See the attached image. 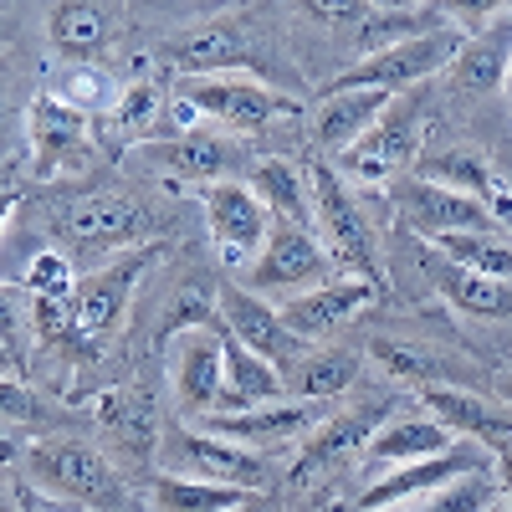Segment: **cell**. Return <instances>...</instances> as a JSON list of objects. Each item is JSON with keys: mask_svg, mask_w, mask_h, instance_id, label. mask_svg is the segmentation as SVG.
<instances>
[{"mask_svg": "<svg viewBox=\"0 0 512 512\" xmlns=\"http://www.w3.org/2000/svg\"><path fill=\"white\" fill-rule=\"evenodd\" d=\"M384 410H390V400H364V405H354V410H344V415H328L318 431L303 441V451H297L292 482L313 487V477H333L354 451H364V446L374 441Z\"/></svg>", "mask_w": 512, "mask_h": 512, "instance_id": "44dd1931", "label": "cell"}, {"mask_svg": "<svg viewBox=\"0 0 512 512\" xmlns=\"http://www.w3.org/2000/svg\"><path fill=\"white\" fill-rule=\"evenodd\" d=\"M21 292L26 297H52V303H72V292H77V267L67 262L62 251H36L26 272H21Z\"/></svg>", "mask_w": 512, "mask_h": 512, "instance_id": "74e56055", "label": "cell"}, {"mask_svg": "<svg viewBox=\"0 0 512 512\" xmlns=\"http://www.w3.org/2000/svg\"><path fill=\"white\" fill-rule=\"evenodd\" d=\"M384 108H390V93H374V88L323 93V103L313 108V139H318V149L349 154L369 128L384 118Z\"/></svg>", "mask_w": 512, "mask_h": 512, "instance_id": "484cf974", "label": "cell"}, {"mask_svg": "<svg viewBox=\"0 0 512 512\" xmlns=\"http://www.w3.org/2000/svg\"><path fill=\"white\" fill-rule=\"evenodd\" d=\"M21 472L36 492H47L57 502L93 507V512H123V477L103 446L72 441V436H41V441H26Z\"/></svg>", "mask_w": 512, "mask_h": 512, "instance_id": "7a4b0ae2", "label": "cell"}, {"mask_svg": "<svg viewBox=\"0 0 512 512\" xmlns=\"http://www.w3.org/2000/svg\"><path fill=\"white\" fill-rule=\"evenodd\" d=\"M374 297H379V287H369V282L333 277V282H323V287H313L303 297H292V303H282L277 313H282L287 333H297L303 344H318V338L338 333V323H349L359 308H369Z\"/></svg>", "mask_w": 512, "mask_h": 512, "instance_id": "d4e9b609", "label": "cell"}, {"mask_svg": "<svg viewBox=\"0 0 512 512\" xmlns=\"http://www.w3.org/2000/svg\"><path fill=\"white\" fill-rule=\"evenodd\" d=\"M0 512H21V492L11 487V472L0 466Z\"/></svg>", "mask_w": 512, "mask_h": 512, "instance_id": "7bdbcfd3", "label": "cell"}, {"mask_svg": "<svg viewBox=\"0 0 512 512\" xmlns=\"http://www.w3.org/2000/svg\"><path fill=\"white\" fill-rule=\"evenodd\" d=\"M451 446H456V436H446L436 420H420V415L390 420V425H379L374 441L364 446V472H369V477H374V472H395V466L441 456V451H451Z\"/></svg>", "mask_w": 512, "mask_h": 512, "instance_id": "83f0119b", "label": "cell"}, {"mask_svg": "<svg viewBox=\"0 0 512 512\" xmlns=\"http://www.w3.org/2000/svg\"><path fill=\"white\" fill-rule=\"evenodd\" d=\"M0 118H6V113H0Z\"/></svg>", "mask_w": 512, "mask_h": 512, "instance_id": "816d5d0a", "label": "cell"}, {"mask_svg": "<svg viewBox=\"0 0 512 512\" xmlns=\"http://www.w3.org/2000/svg\"><path fill=\"white\" fill-rule=\"evenodd\" d=\"M323 420L328 415H323L318 400H272V405H251V410H236V415H205L200 431L267 456V451H282L292 441H308Z\"/></svg>", "mask_w": 512, "mask_h": 512, "instance_id": "9a60e30c", "label": "cell"}, {"mask_svg": "<svg viewBox=\"0 0 512 512\" xmlns=\"http://www.w3.org/2000/svg\"><path fill=\"white\" fill-rule=\"evenodd\" d=\"M26 139H31V169L36 180H57L67 169H82L93 154V118L67 108L52 93H36L26 108Z\"/></svg>", "mask_w": 512, "mask_h": 512, "instance_id": "e0dca14e", "label": "cell"}, {"mask_svg": "<svg viewBox=\"0 0 512 512\" xmlns=\"http://www.w3.org/2000/svg\"><path fill=\"white\" fill-rule=\"evenodd\" d=\"M492 502H502V482H497V472H477V477H461L451 487L400 502V512H487Z\"/></svg>", "mask_w": 512, "mask_h": 512, "instance_id": "d590c367", "label": "cell"}, {"mask_svg": "<svg viewBox=\"0 0 512 512\" xmlns=\"http://www.w3.org/2000/svg\"><path fill=\"white\" fill-rule=\"evenodd\" d=\"M359 364H364V359H359L354 349H308L282 384H287L292 400H318V405H328V400H338L344 390H354Z\"/></svg>", "mask_w": 512, "mask_h": 512, "instance_id": "1f68e13d", "label": "cell"}, {"mask_svg": "<svg viewBox=\"0 0 512 512\" xmlns=\"http://www.w3.org/2000/svg\"><path fill=\"white\" fill-rule=\"evenodd\" d=\"M297 16L328 26L333 36L344 31V41L359 52V62L384 52V47H400L410 36L446 26V6H369V0H338V6L323 0V6H303Z\"/></svg>", "mask_w": 512, "mask_h": 512, "instance_id": "9c48e42d", "label": "cell"}, {"mask_svg": "<svg viewBox=\"0 0 512 512\" xmlns=\"http://www.w3.org/2000/svg\"><path fill=\"white\" fill-rule=\"evenodd\" d=\"M231 512H277L267 497H251V502H241V507H231Z\"/></svg>", "mask_w": 512, "mask_h": 512, "instance_id": "bcb514c9", "label": "cell"}, {"mask_svg": "<svg viewBox=\"0 0 512 512\" xmlns=\"http://www.w3.org/2000/svg\"><path fill=\"white\" fill-rule=\"evenodd\" d=\"M507 395H512V374H507Z\"/></svg>", "mask_w": 512, "mask_h": 512, "instance_id": "f907efd6", "label": "cell"}, {"mask_svg": "<svg viewBox=\"0 0 512 512\" xmlns=\"http://www.w3.org/2000/svg\"><path fill=\"white\" fill-rule=\"evenodd\" d=\"M431 251H441L446 262H456L472 277L512 287V236H502V231H456V236L431 241Z\"/></svg>", "mask_w": 512, "mask_h": 512, "instance_id": "836d02e7", "label": "cell"}, {"mask_svg": "<svg viewBox=\"0 0 512 512\" xmlns=\"http://www.w3.org/2000/svg\"><path fill=\"white\" fill-rule=\"evenodd\" d=\"M169 98L185 103L205 123L231 128V134H256V128L297 118V98L277 93L272 82H256V77H175Z\"/></svg>", "mask_w": 512, "mask_h": 512, "instance_id": "277c9868", "label": "cell"}, {"mask_svg": "<svg viewBox=\"0 0 512 512\" xmlns=\"http://www.w3.org/2000/svg\"><path fill=\"white\" fill-rule=\"evenodd\" d=\"M415 175L420 180H431L441 190H456V195H472L487 205V195L497 190V175L487 169V159L477 149H441V154H425L415 164Z\"/></svg>", "mask_w": 512, "mask_h": 512, "instance_id": "e575fe53", "label": "cell"}, {"mask_svg": "<svg viewBox=\"0 0 512 512\" xmlns=\"http://www.w3.org/2000/svg\"><path fill=\"white\" fill-rule=\"evenodd\" d=\"M466 36L472 31H461V26H436V31H425V36H410L400 41V47H384L364 62H354L349 72H338L323 82V93H344V88H374V93H410L420 88L425 77H436L456 62V52L466 47Z\"/></svg>", "mask_w": 512, "mask_h": 512, "instance_id": "8992f818", "label": "cell"}, {"mask_svg": "<svg viewBox=\"0 0 512 512\" xmlns=\"http://www.w3.org/2000/svg\"><path fill=\"white\" fill-rule=\"evenodd\" d=\"M200 210H205V226L216 236V251L226 267H246L262 256L267 246V231H272V216L267 205L251 195L246 180H216V185H200Z\"/></svg>", "mask_w": 512, "mask_h": 512, "instance_id": "4fadbf2b", "label": "cell"}, {"mask_svg": "<svg viewBox=\"0 0 512 512\" xmlns=\"http://www.w3.org/2000/svg\"><path fill=\"white\" fill-rule=\"evenodd\" d=\"M420 405L431 410V420L446 436H461L492 456L512 441V405H497L477 390H461V384H420Z\"/></svg>", "mask_w": 512, "mask_h": 512, "instance_id": "ffe728a7", "label": "cell"}, {"mask_svg": "<svg viewBox=\"0 0 512 512\" xmlns=\"http://www.w3.org/2000/svg\"><path fill=\"white\" fill-rule=\"evenodd\" d=\"M118 93L123 88L113 82V72H103V67H62L57 88H52V98H62L67 108L88 113V118H103L118 103Z\"/></svg>", "mask_w": 512, "mask_h": 512, "instance_id": "8d00e7d4", "label": "cell"}, {"mask_svg": "<svg viewBox=\"0 0 512 512\" xmlns=\"http://www.w3.org/2000/svg\"><path fill=\"white\" fill-rule=\"evenodd\" d=\"M308 205H313V236L328 251L333 272L379 287V277H384L379 236H374L369 216L359 210L354 190L344 185V175H338L333 164H323V159L308 164Z\"/></svg>", "mask_w": 512, "mask_h": 512, "instance_id": "3957f363", "label": "cell"}, {"mask_svg": "<svg viewBox=\"0 0 512 512\" xmlns=\"http://www.w3.org/2000/svg\"><path fill=\"white\" fill-rule=\"evenodd\" d=\"M251 21H256V11H246V6L221 11V16H205L180 41H169L164 62L175 67L180 77H216V72H231V67H262V72H272L277 57L267 47V31H251Z\"/></svg>", "mask_w": 512, "mask_h": 512, "instance_id": "5b68a950", "label": "cell"}, {"mask_svg": "<svg viewBox=\"0 0 512 512\" xmlns=\"http://www.w3.org/2000/svg\"><path fill=\"white\" fill-rule=\"evenodd\" d=\"M390 205L405 231L425 236V241H441V236H456V231H502L492 221V210L472 195H456V190H441L420 175H405L390 185Z\"/></svg>", "mask_w": 512, "mask_h": 512, "instance_id": "2e32d148", "label": "cell"}, {"mask_svg": "<svg viewBox=\"0 0 512 512\" xmlns=\"http://www.w3.org/2000/svg\"><path fill=\"white\" fill-rule=\"evenodd\" d=\"M507 98H512V67H507Z\"/></svg>", "mask_w": 512, "mask_h": 512, "instance_id": "c3c4849f", "label": "cell"}, {"mask_svg": "<svg viewBox=\"0 0 512 512\" xmlns=\"http://www.w3.org/2000/svg\"><path fill=\"white\" fill-rule=\"evenodd\" d=\"M507 67H512V6H497L482 31L466 36V47L446 67V82L456 98H487L502 88Z\"/></svg>", "mask_w": 512, "mask_h": 512, "instance_id": "603a6c76", "label": "cell"}, {"mask_svg": "<svg viewBox=\"0 0 512 512\" xmlns=\"http://www.w3.org/2000/svg\"><path fill=\"white\" fill-rule=\"evenodd\" d=\"M21 282L11 287V282H0V338H6V344H11V338H16V328H21V318H26V303H21Z\"/></svg>", "mask_w": 512, "mask_h": 512, "instance_id": "60d3db41", "label": "cell"}, {"mask_svg": "<svg viewBox=\"0 0 512 512\" xmlns=\"http://www.w3.org/2000/svg\"><path fill=\"white\" fill-rule=\"evenodd\" d=\"M52 226L62 236V256L72 262H88L103 267L123 251H139L159 241V221L154 210L134 195V190H118V185H93V190H77L52 210Z\"/></svg>", "mask_w": 512, "mask_h": 512, "instance_id": "6da1fadb", "label": "cell"}, {"mask_svg": "<svg viewBox=\"0 0 512 512\" xmlns=\"http://www.w3.org/2000/svg\"><path fill=\"white\" fill-rule=\"evenodd\" d=\"M425 128H431V108H425V98L415 88L410 93H395L390 108H384V118L344 154V164H338V169H344L349 180H364V185L395 180L410 159H420Z\"/></svg>", "mask_w": 512, "mask_h": 512, "instance_id": "30bf717a", "label": "cell"}, {"mask_svg": "<svg viewBox=\"0 0 512 512\" xmlns=\"http://www.w3.org/2000/svg\"><path fill=\"white\" fill-rule=\"evenodd\" d=\"M164 108H169V93L159 88V82H154V77H134V82L118 93V103L98 118V123H103V139H108L113 149H134V144L144 149V144H154Z\"/></svg>", "mask_w": 512, "mask_h": 512, "instance_id": "f546056e", "label": "cell"}, {"mask_svg": "<svg viewBox=\"0 0 512 512\" xmlns=\"http://www.w3.org/2000/svg\"><path fill=\"white\" fill-rule=\"evenodd\" d=\"M139 159L149 169H159L164 180H236V169L246 164V149L236 139H226L221 128H180V134H164L154 144L139 149Z\"/></svg>", "mask_w": 512, "mask_h": 512, "instance_id": "ac0fdd59", "label": "cell"}, {"mask_svg": "<svg viewBox=\"0 0 512 512\" xmlns=\"http://www.w3.org/2000/svg\"><path fill=\"white\" fill-rule=\"evenodd\" d=\"M93 431L103 436V446L128 461V466H149L159 456V436H164V415L149 400V390H108L93 405Z\"/></svg>", "mask_w": 512, "mask_h": 512, "instance_id": "d6986e66", "label": "cell"}, {"mask_svg": "<svg viewBox=\"0 0 512 512\" xmlns=\"http://www.w3.org/2000/svg\"><path fill=\"white\" fill-rule=\"evenodd\" d=\"M175 405L185 420H205L221 405V333L190 328L175 338Z\"/></svg>", "mask_w": 512, "mask_h": 512, "instance_id": "cb8c5ba5", "label": "cell"}, {"mask_svg": "<svg viewBox=\"0 0 512 512\" xmlns=\"http://www.w3.org/2000/svg\"><path fill=\"white\" fill-rule=\"evenodd\" d=\"M502 190H507V200H512V169H507V185H502Z\"/></svg>", "mask_w": 512, "mask_h": 512, "instance_id": "7dc6e473", "label": "cell"}, {"mask_svg": "<svg viewBox=\"0 0 512 512\" xmlns=\"http://www.w3.org/2000/svg\"><path fill=\"white\" fill-rule=\"evenodd\" d=\"M0 379H16V354H11L6 338H0Z\"/></svg>", "mask_w": 512, "mask_h": 512, "instance_id": "ee69618b", "label": "cell"}, {"mask_svg": "<svg viewBox=\"0 0 512 512\" xmlns=\"http://www.w3.org/2000/svg\"><path fill=\"white\" fill-rule=\"evenodd\" d=\"M52 420V405L36 400L21 379H0V431H11V425H41Z\"/></svg>", "mask_w": 512, "mask_h": 512, "instance_id": "ab89813d", "label": "cell"}, {"mask_svg": "<svg viewBox=\"0 0 512 512\" xmlns=\"http://www.w3.org/2000/svg\"><path fill=\"white\" fill-rule=\"evenodd\" d=\"M118 26L123 6H108V0H62L47 11V41L62 67H98L118 41Z\"/></svg>", "mask_w": 512, "mask_h": 512, "instance_id": "7402d4cb", "label": "cell"}, {"mask_svg": "<svg viewBox=\"0 0 512 512\" xmlns=\"http://www.w3.org/2000/svg\"><path fill=\"white\" fill-rule=\"evenodd\" d=\"M11 210H16V195L6 190V195H0V236H6V221H11Z\"/></svg>", "mask_w": 512, "mask_h": 512, "instance_id": "f6af8a7d", "label": "cell"}, {"mask_svg": "<svg viewBox=\"0 0 512 512\" xmlns=\"http://www.w3.org/2000/svg\"><path fill=\"white\" fill-rule=\"evenodd\" d=\"M144 502L154 512H231L251 502L256 492L221 487V482H190V477H169V472H144Z\"/></svg>", "mask_w": 512, "mask_h": 512, "instance_id": "4dcf8cb0", "label": "cell"}, {"mask_svg": "<svg viewBox=\"0 0 512 512\" xmlns=\"http://www.w3.org/2000/svg\"><path fill=\"white\" fill-rule=\"evenodd\" d=\"M159 472L169 477H190V482H221V487H241L256 492L272 482V461L256 456L246 446H231L221 436H205L200 425L185 420H169L164 436H159Z\"/></svg>", "mask_w": 512, "mask_h": 512, "instance_id": "52a82bcc", "label": "cell"}, {"mask_svg": "<svg viewBox=\"0 0 512 512\" xmlns=\"http://www.w3.org/2000/svg\"><path fill=\"white\" fill-rule=\"evenodd\" d=\"M420 262H425V277L436 282V292L451 308H461L466 318H512V287L507 282H487V277L461 272L456 262H446L431 246L420 251Z\"/></svg>", "mask_w": 512, "mask_h": 512, "instance_id": "f1b7e54d", "label": "cell"}, {"mask_svg": "<svg viewBox=\"0 0 512 512\" xmlns=\"http://www.w3.org/2000/svg\"><path fill=\"white\" fill-rule=\"evenodd\" d=\"M338 272H333V262H328V251L318 246V236H313V226H292V221H277L272 231H267V246H262V256L251 262V272H246V292H256L267 303V297H303V292H313V287H323V282H333Z\"/></svg>", "mask_w": 512, "mask_h": 512, "instance_id": "8fae6325", "label": "cell"}, {"mask_svg": "<svg viewBox=\"0 0 512 512\" xmlns=\"http://www.w3.org/2000/svg\"><path fill=\"white\" fill-rule=\"evenodd\" d=\"M487 210H492V221L502 226V236H512V200H507V190H502V185L487 195Z\"/></svg>", "mask_w": 512, "mask_h": 512, "instance_id": "b9f144b4", "label": "cell"}, {"mask_svg": "<svg viewBox=\"0 0 512 512\" xmlns=\"http://www.w3.org/2000/svg\"><path fill=\"white\" fill-rule=\"evenodd\" d=\"M246 185L251 195L267 205V216L292 221V226H313V205H308V185L297 180V169L282 159H256L246 169Z\"/></svg>", "mask_w": 512, "mask_h": 512, "instance_id": "d6a6232c", "label": "cell"}, {"mask_svg": "<svg viewBox=\"0 0 512 512\" xmlns=\"http://www.w3.org/2000/svg\"><path fill=\"white\" fill-rule=\"evenodd\" d=\"M216 313H221V328L236 338L241 349H251L262 364H272L282 379L297 369V359L308 354V344L297 333H287L282 313L272 303H262L256 292H246L241 282H221L216 287Z\"/></svg>", "mask_w": 512, "mask_h": 512, "instance_id": "7c38bea8", "label": "cell"}, {"mask_svg": "<svg viewBox=\"0 0 512 512\" xmlns=\"http://www.w3.org/2000/svg\"><path fill=\"white\" fill-rule=\"evenodd\" d=\"M487 512H502V502H492V507H487Z\"/></svg>", "mask_w": 512, "mask_h": 512, "instance_id": "681fc988", "label": "cell"}, {"mask_svg": "<svg viewBox=\"0 0 512 512\" xmlns=\"http://www.w3.org/2000/svg\"><path fill=\"white\" fill-rule=\"evenodd\" d=\"M216 333H221V405L216 415H236V410H251V405H272L287 395V384L272 364H262L251 349H241L236 338L221 328L216 318Z\"/></svg>", "mask_w": 512, "mask_h": 512, "instance_id": "4316f807", "label": "cell"}, {"mask_svg": "<svg viewBox=\"0 0 512 512\" xmlns=\"http://www.w3.org/2000/svg\"><path fill=\"white\" fill-rule=\"evenodd\" d=\"M164 256V241L154 246H139V251H123L113 262L93 267L88 277H77V292H72V318H77V333L88 344H103L113 338L128 318V303H134V287L154 272V262Z\"/></svg>", "mask_w": 512, "mask_h": 512, "instance_id": "ba28073f", "label": "cell"}, {"mask_svg": "<svg viewBox=\"0 0 512 512\" xmlns=\"http://www.w3.org/2000/svg\"><path fill=\"white\" fill-rule=\"evenodd\" d=\"M221 313H216V303H210V292H200V287H180L175 297H169V308H164V318H159V328H154V344L164 349L169 338H180V333H190V328H210Z\"/></svg>", "mask_w": 512, "mask_h": 512, "instance_id": "f35d334b", "label": "cell"}, {"mask_svg": "<svg viewBox=\"0 0 512 512\" xmlns=\"http://www.w3.org/2000/svg\"><path fill=\"white\" fill-rule=\"evenodd\" d=\"M477 472H497V456L472 446V441H456L451 451L441 456H425V461H410V466H395V472H384L379 482H369L359 492V512H390L410 497H425L436 487H451L461 477H477Z\"/></svg>", "mask_w": 512, "mask_h": 512, "instance_id": "5bb4252c", "label": "cell"}]
</instances>
